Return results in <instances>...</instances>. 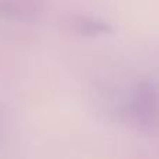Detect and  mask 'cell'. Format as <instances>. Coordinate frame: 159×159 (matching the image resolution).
I'll return each instance as SVG.
<instances>
[{"label": "cell", "instance_id": "obj_1", "mask_svg": "<svg viewBox=\"0 0 159 159\" xmlns=\"http://www.w3.org/2000/svg\"><path fill=\"white\" fill-rule=\"evenodd\" d=\"M133 115L140 124L154 127L159 123V92L151 82L138 85L133 98Z\"/></svg>", "mask_w": 159, "mask_h": 159}, {"label": "cell", "instance_id": "obj_2", "mask_svg": "<svg viewBox=\"0 0 159 159\" xmlns=\"http://www.w3.org/2000/svg\"><path fill=\"white\" fill-rule=\"evenodd\" d=\"M0 13L2 14H7V16H17L21 17L25 14H32L34 13V7L30 3H17V2H3L0 3Z\"/></svg>", "mask_w": 159, "mask_h": 159}]
</instances>
